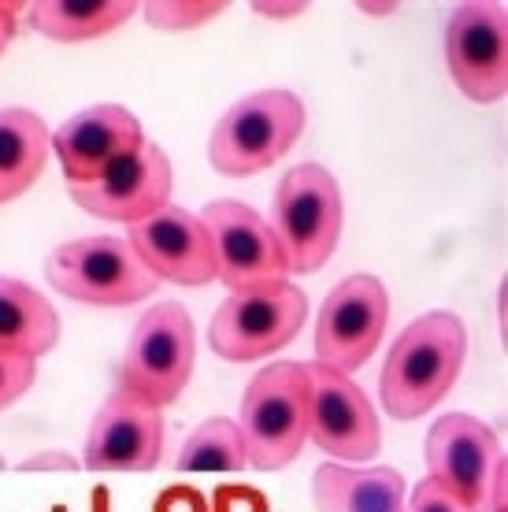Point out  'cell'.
Returning a JSON list of instances; mask_svg holds the SVG:
<instances>
[{
    "instance_id": "9c48e42d",
    "label": "cell",
    "mask_w": 508,
    "mask_h": 512,
    "mask_svg": "<svg viewBox=\"0 0 508 512\" xmlns=\"http://www.w3.org/2000/svg\"><path fill=\"white\" fill-rule=\"evenodd\" d=\"M390 323V294L375 275H349L334 286L316 323V364L353 375L379 349Z\"/></svg>"
},
{
    "instance_id": "3957f363",
    "label": "cell",
    "mask_w": 508,
    "mask_h": 512,
    "mask_svg": "<svg viewBox=\"0 0 508 512\" xmlns=\"http://www.w3.org/2000/svg\"><path fill=\"white\" fill-rule=\"evenodd\" d=\"M305 101L293 90H256L219 116L208 164L227 179H249L290 153L305 134Z\"/></svg>"
},
{
    "instance_id": "9a60e30c",
    "label": "cell",
    "mask_w": 508,
    "mask_h": 512,
    "mask_svg": "<svg viewBox=\"0 0 508 512\" xmlns=\"http://www.w3.org/2000/svg\"><path fill=\"white\" fill-rule=\"evenodd\" d=\"M127 242L138 260L160 282L175 286H208L216 282V253L197 212L164 205L149 219L127 227Z\"/></svg>"
},
{
    "instance_id": "44dd1931",
    "label": "cell",
    "mask_w": 508,
    "mask_h": 512,
    "mask_svg": "<svg viewBox=\"0 0 508 512\" xmlns=\"http://www.w3.org/2000/svg\"><path fill=\"white\" fill-rule=\"evenodd\" d=\"M249 453H245L238 420L212 416L201 427H193L190 438L178 446L175 472H245Z\"/></svg>"
},
{
    "instance_id": "8fae6325",
    "label": "cell",
    "mask_w": 508,
    "mask_h": 512,
    "mask_svg": "<svg viewBox=\"0 0 508 512\" xmlns=\"http://www.w3.org/2000/svg\"><path fill=\"white\" fill-rule=\"evenodd\" d=\"M308 368V438L338 464H364L382 446V423L368 394L323 364Z\"/></svg>"
},
{
    "instance_id": "603a6c76",
    "label": "cell",
    "mask_w": 508,
    "mask_h": 512,
    "mask_svg": "<svg viewBox=\"0 0 508 512\" xmlns=\"http://www.w3.org/2000/svg\"><path fill=\"white\" fill-rule=\"evenodd\" d=\"M34 379H38V360L0 349V412L12 409L23 394H30Z\"/></svg>"
},
{
    "instance_id": "f1b7e54d",
    "label": "cell",
    "mask_w": 508,
    "mask_h": 512,
    "mask_svg": "<svg viewBox=\"0 0 508 512\" xmlns=\"http://www.w3.org/2000/svg\"><path fill=\"white\" fill-rule=\"evenodd\" d=\"M364 15H394L397 12V4H356Z\"/></svg>"
},
{
    "instance_id": "5bb4252c",
    "label": "cell",
    "mask_w": 508,
    "mask_h": 512,
    "mask_svg": "<svg viewBox=\"0 0 508 512\" xmlns=\"http://www.w3.org/2000/svg\"><path fill=\"white\" fill-rule=\"evenodd\" d=\"M423 457H427V479L442 483L464 505L483 512L490 475L505 453L490 423L475 420L468 412H445L427 431Z\"/></svg>"
},
{
    "instance_id": "8992f818",
    "label": "cell",
    "mask_w": 508,
    "mask_h": 512,
    "mask_svg": "<svg viewBox=\"0 0 508 512\" xmlns=\"http://www.w3.org/2000/svg\"><path fill=\"white\" fill-rule=\"evenodd\" d=\"M45 279L52 282V290H60L78 305L97 308L141 305L160 286V279L141 264L127 238L115 234H89L52 249L45 260Z\"/></svg>"
},
{
    "instance_id": "2e32d148",
    "label": "cell",
    "mask_w": 508,
    "mask_h": 512,
    "mask_svg": "<svg viewBox=\"0 0 508 512\" xmlns=\"http://www.w3.org/2000/svg\"><path fill=\"white\" fill-rule=\"evenodd\" d=\"M145 141L138 116L123 104H93L52 130V153L60 156L67 186H86Z\"/></svg>"
},
{
    "instance_id": "d6986e66",
    "label": "cell",
    "mask_w": 508,
    "mask_h": 512,
    "mask_svg": "<svg viewBox=\"0 0 508 512\" xmlns=\"http://www.w3.org/2000/svg\"><path fill=\"white\" fill-rule=\"evenodd\" d=\"M60 342V312L19 279L0 275V349L41 360Z\"/></svg>"
},
{
    "instance_id": "52a82bcc",
    "label": "cell",
    "mask_w": 508,
    "mask_h": 512,
    "mask_svg": "<svg viewBox=\"0 0 508 512\" xmlns=\"http://www.w3.org/2000/svg\"><path fill=\"white\" fill-rule=\"evenodd\" d=\"M308 320V297L297 282H279L267 290L227 294L208 327L212 353L230 364H253L286 349Z\"/></svg>"
},
{
    "instance_id": "5b68a950",
    "label": "cell",
    "mask_w": 508,
    "mask_h": 512,
    "mask_svg": "<svg viewBox=\"0 0 508 512\" xmlns=\"http://www.w3.org/2000/svg\"><path fill=\"white\" fill-rule=\"evenodd\" d=\"M197 360V331L190 312L175 301L153 305L130 331L119 364V390L145 405L167 409L186 394Z\"/></svg>"
},
{
    "instance_id": "4fadbf2b",
    "label": "cell",
    "mask_w": 508,
    "mask_h": 512,
    "mask_svg": "<svg viewBox=\"0 0 508 512\" xmlns=\"http://www.w3.org/2000/svg\"><path fill=\"white\" fill-rule=\"evenodd\" d=\"M164 453V409L115 394L89 420L82 468L89 472H153Z\"/></svg>"
},
{
    "instance_id": "d4e9b609",
    "label": "cell",
    "mask_w": 508,
    "mask_h": 512,
    "mask_svg": "<svg viewBox=\"0 0 508 512\" xmlns=\"http://www.w3.org/2000/svg\"><path fill=\"white\" fill-rule=\"evenodd\" d=\"M253 8V15H260V19H301V15L312 8V4H305V0H256V4H249Z\"/></svg>"
},
{
    "instance_id": "83f0119b",
    "label": "cell",
    "mask_w": 508,
    "mask_h": 512,
    "mask_svg": "<svg viewBox=\"0 0 508 512\" xmlns=\"http://www.w3.org/2000/svg\"><path fill=\"white\" fill-rule=\"evenodd\" d=\"M30 12V4H0V52L12 45L15 30H19V15Z\"/></svg>"
},
{
    "instance_id": "484cf974",
    "label": "cell",
    "mask_w": 508,
    "mask_h": 512,
    "mask_svg": "<svg viewBox=\"0 0 508 512\" xmlns=\"http://www.w3.org/2000/svg\"><path fill=\"white\" fill-rule=\"evenodd\" d=\"M19 472H78V461L67 457V453H56V449H45L38 457H26L19 464Z\"/></svg>"
},
{
    "instance_id": "30bf717a",
    "label": "cell",
    "mask_w": 508,
    "mask_h": 512,
    "mask_svg": "<svg viewBox=\"0 0 508 512\" xmlns=\"http://www.w3.org/2000/svg\"><path fill=\"white\" fill-rule=\"evenodd\" d=\"M445 67L471 104L508 93V8L494 0L460 4L445 23Z\"/></svg>"
},
{
    "instance_id": "ac0fdd59",
    "label": "cell",
    "mask_w": 508,
    "mask_h": 512,
    "mask_svg": "<svg viewBox=\"0 0 508 512\" xmlns=\"http://www.w3.org/2000/svg\"><path fill=\"white\" fill-rule=\"evenodd\" d=\"M52 134L30 108H0V205L23 197L49 164Z\"/></svg>"
},
{
    "instance_id": "4316f807",
    "label": "cell",
    "mask_w": 508,
    "mask_h": 512,
    "mask_svg": "<svg viewBox=\"0 0 508 512\" xmlns=\"http://www.w3.org/2000/svg\"><path fill=\"white\" fill-rule=\"evenodd\" d=\"M234 501H238V509H230V501H227V494L219 490L216 494V512H267V505H264V498L260 494H253V490H234Z\"/></svg>"
},
{
    "instance_id": "277c9868",
    "label": "cell",
    "mask_w": 508,
    "mask_h": 512,
    "mask_svg": "<svg viewBox=\"0 0 508 512\" xmlns=\"http://www.w3.org/2000/svg\"><path fill=\"white\" fill-rule=\"evenodd\" d=\"M249 468L282 472L308 442V368L297 360L267 364L245 386L238 412Z\"/></svg>"
},
{
    "instance_id": "7c38bea8",
    "label": "cell",
    "mask_w": 508,
    "mask_h": 512,
    "mask_svg": "<svg viewBox=\"0 0 508 512\" xmlns=\"http://www.w3.org/2000/svg\"><path fill=\"white\" fill-rule=\"evenodd\" d=\"M71 201L89 216L134 227L171 205V160L156 141L145 138L138 149L119 156L101 179L71 186Z\"/></svg>"
},
{
    "instance_id": "f546056e",
    "label": "cell",
    "mask_w": 508,
    "mask_h": 512,
    "mask_svg": "<svg viewBox=\"0 0 508 512\" xmlns=\"http://www.w3.org/2000/svg\"><path fill=\"white\" fill-rule=\"evenodd\" d=\"M0 472H4V453H0Z\"/></svg>"
},
{
    "instance_id": "cb8c5ba5",
    "label": "cell",
    "mask_w": 508,
    "mask_h": 512,
    "mask_svg": "<svg viewBox=\"0 0 508 512\" xmlns=\"http://www.w3.org/2000/svg\"><path fill=\"white\" fill-rule=\"evenodd\" d=\"M405 512H475V509H471V505H464L457 494H449L442 483L423 479V483H416L412 498L405 501Z\"/></svg>"
},
{
    "instance_id": "6da1fadb",
    "label": "cell",
    "mask_w": 508,
    "mask_h": 512,
    "mask_svg": "<svg viewBox=\"0 0 508 512\" xmlns=\"http://www.w3.org/2000/svg\"><path fill=\"white\" fill-rule=\"evenodd\" d=\"M468 327L457 312H427L394 338L379 372V401L397 423L420 420L460 379Z\"/></svg>"
},
{
    "instance_id": "ba28073f",
    "label": "cell",
    "mask_w": 508,
    "mask_h": 512,
    "mask_svg": "<svg viewBox=\"0 0 508 512\" xmlns=\"http://www.w3.org/2000/svg\"><path fill=\"white\" fill-rule=\"evenodd\" d=\"M201 223L212 238L216 279L227 286L230 294L267 290V286L290 282V268H286L279 238L253 205L212 201L201 212Z\"/></svg>"
},
{
    "instance_id": "7a4b0ae2",
    "label": "cell",
    "mask_w": 508,
    "mask_h": 512,
    "mask_svg": "<svg viewBox=\"0 0 508 512\" xmlns=\"http://www.w3.org/2000/svg\"><path fill=\"white\" fill-rule=\"evenodd\" d=\"M267 223L279 238L290 275H316L319 268H327L342 242L345 223L342 186L334 171L323 164L290 167L275 186V205Z\"/></svg>"
},
{
    "instance_id": "e0dca14e",
    "label": "cell",
    "mask_w": 508,
    "mask_h": 512,
    "mask_svg": "<svg viewBox=\"0 0 508 512\" xmlns=\"http://www.w3.org/2000/svg\"><path fill=\"white\" fill-rule=\"evenodd\" d=\"M316 512H405L408 483L397 468L360 464H319L312 475Z\"/></svg>"
},
{
    "instance_id": "ffe728a7",
    "label": "cell",
    "mask_w": 508,
    "mask_h": 512,
    "mask_svg": "<svg viewBox=\"0 0 508 512\" xmlns=\"http://www.w3.org/2000/svg\"><path fill=\"white\" fill-rule=\"evenodd\" d=\"M141 4L134 0H41L30 4V26L41 38L60 41V45H78V41L108 38L112 30L127 26Z\"/></svg>"
},
{
    "instance_id": "7402d4cb",
    "label": "cell",
    "mask_w": 508,
    "mask_h": 512,
    "mask_svg": "<svg viewBox=\"0 0 508 512\" xmlns=\"http://www.w3.org/2000/svg\"><path fill=\"white\" fill-rule=\"evenodd\" d=\"M230 4L223 0H149L141 4L145 23L164 34H182V30H197V26L212 23L227 12Z\"/></svg>"
}]
</instances>
